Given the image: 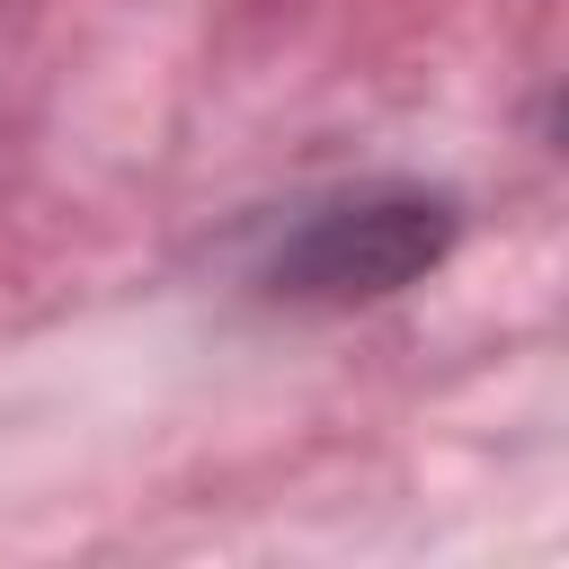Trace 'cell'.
I'll return each instance as SVG.
<instances>
[{
	"label": "cell",
	"instance_id": "obj_1",
	"mask_svg": "<svg viewBox=\"0 0 569 569\" xmlns=\"http://www.w3.org/2000/svg\"><path fill=\"white\" fill-rule=\"evenodd\" d=\"M445 240H453V204H445V196L365 187V196L311 204V213L276 240L267 284L293 293V302H373V293H400L418 267H436Z\"/></svg>",
	"mask_w": 569,
	"mask_h": 569
}]
</instances>
